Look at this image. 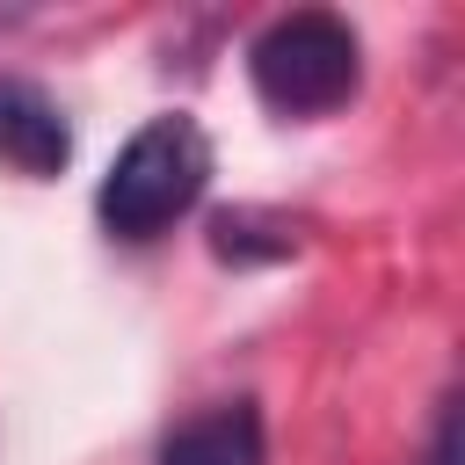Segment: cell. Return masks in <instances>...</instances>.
Returning <instances> with one entry per match:
<instances>
[{"label": "cell", "mask_w": 465, "mask_h": 465, "mask_svg": "<svg viewBox=\"0 0 465 465\" xmlns=\"http://www.w3.org/2000/svg\"><path fill=\"white\" fill-rule=\"evenodd\" d=\"M153 465H262V414H254V400H218V407L189 414L182 429H167Z\"/></svg>", "instance_id": "4"}, {"label": "cell", "mask_w": 465, "mask_h": 465, "mask_svg": "<svg viewBox=\"0 0 465 465\" xmlns=\"http://www.w3.org/2000/svg\"><path fill=\"white\" fill-rule=\"evenodd\" d=\"M247 80L276 116H327L356 94L363 80V44L341 15L327 7H298L276 15L254 44H247Z\"/></svg>", "instance_id": "2"}, {"label": "cell", "mask_w": 465, "mask_h": 465, "mask_svg": "<svg viewBox=\"0 0 465 465\" xmlns=\"http://www.w3.org/2000/svg\"><path fill=\"white\" fill-rule=\"evenodd\" d=\"M203 182H211V138L196 131V116L167 109V116H153L124 138V153L102 174L94 211L116 240H153L203 196Z\"/></svg>", "instance_id": "1"}, {"label": "cell", "mask_w": 465, "mask_h": 465, "mask_svg": "<svg viewBox=\"0 0 465 465\" xmlns=\"http://www.w3.org/2000/svg\"><path fill=\"white\" fill-rule=\"evenodd\" d=\"M0 160L22 167V174H58L73 160V131H65V109L29 87V80H0Z\"/></svg>", "instance_id": "3"}]
</instances>
